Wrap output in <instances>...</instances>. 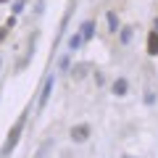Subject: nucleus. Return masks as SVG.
<instances>
[{
	"instance_id": "obj_7",
	"label": "nucleus",
	"mask_w": 158,
	"mask_h": 158,
	"mask_svg": "<svg viewBox=\"0 0 158 158\" xmlns=\"http://www.w3.org/2000/svg\"><path fill=\"white\" fill-rule=\"evenodd\" d=\"M79 45H82V34H74V37L69 40V48H71V50H77Z\"/></svg>"
},
{
	"instance_id": "obj_5",
	"label": "nucleus",
	"mask_w": 158,
	"mask_h": 158,
	"mask_svg": "<svg viewBox=\"0 0 158 158\" xmlns=\"http://www.w3.org/2000/svg\"><path fill=\"white\" fill-rule=\"evenodd\" d=\"M95 34V21H85L82 24V40H90Z\"/></svg>"
},
{
	"instance_id": "obj_1",
	"label": "nucleus",
	"mask_w": 158,
	"mask_h": 158,
	"mask_svg": "<svg viewBox=\"0 0 158 158\" xmlns=\"http://www.w3.org/2000/svg\"><path fill=\"white\" fill-rule=\"evenodd\" d=\"M24 121H27V113H24V116H19V121L11 127V132H8V137H6V145L0 148V158H8V153L16 148L19 135H21V129H24Z\"/></svg>"
},
{
	"instance_id": "obj_8",
	"label": "nucleus",
	"mask_w": 158,
	"mask_h": 158,
	"mask_svg": "<svg viewBox=\"0 0 158 158\" xmlns=\"http://www.w3.org/2000/svg\"><path fill=\"white\" fill-rule=\"evenodd\" d=\"M108 27H111V32H116V29H118V19H116V13H108Z\"/></svg>"
},
{
	"instance_id": "obj_10",
	"label": "nucleus",
	"mask_w": 158,
	"mask_h": 158,
	"mask_svg": "<svg viewBox=\"0 0 158 158\" xmlns=\"http://www.w3.org/2000/svg\"><path fill=\"white\" fill-rule=\"evenodd\" d=\"M121 40H124V42H129V40H132V29H129V27L121 29Z\"/></svg>"
},
{
	"instance_id": "obj_11",
	"label": "nucleus",
	"mask_w": 158,
	"mask_h": 158,
	"mask_svg": "<svg viewBox=\"0 0 158 158\" xmlns=\"http://www.w3.org/2000/svg\"><path fill=\"white\" fill-rule=\"evenodd\" d=\"M6 32H8V29H0V40H3V37H6Z\"/></svg>"
},
{
	"instance_id": "obj_4",
	"label": "nucleus",
	"mask_w": 158,
	"mask_h": 158,
	"mask_svg": "<svg viewBox=\"0 0 158 158\" xmlns=\"http://www.w3.org/2000/svg\"><path fill=\"white\" fill-rule=\"evenodd\" d=\"M148 53H150V56H158V32L148 34Z\"/></svg>"
},
{
	"instance_id": "obj_2",
	"label": "nucleus",
	"mask_w": 158,
	"mask_h": 158,
	"mask_svg": "<svg viewBox=\"0 0 158 158\" xmlns=\"http://www.w3.org/2000/svg\"><path fill=\"white\" fill-rule=\"evenodd\" d=\"M87 135H90V127H87V124H79V127H74V129H71V140L74 142H85Z\"/></svg>"
},
{
	"instance_id": "obj_12",
	"label": "nucleus",
	"mask_w": 158,
	"mask_h": 158,
	"mask_svg": "<svg viewBox=\"0 0 158 158\" xmlns=\"http://www.w3.org/2000/svg\"><path fill=\"white\" fill-rule=\"evenodd\" d=\"M0 3H6V0H0Z\"/></svg>"
},
{
	"instance_id": "obj_3",
	"label": "nucleus",
	"mask_w": 158,
	"mask_h": 158,
	"mask_svg": "<svg viewBox=\"0 0 158 158\" xmlns=\"http://www.w3.org/2000/svg\"><path fill=\"white\" fill-rule=\"evenodd\" d=\"M50 92H53V77L45 79V85H42V95H40V111L45 108V103H48V98H50Z\"/></svg>"
},
{
	"instance_id": "obj_9",
	"label": "nucleus",
	"mask_w": 158,
	"mask_h": 158,
	"mask_svg": "<svg viewBox=\"0 0 158 158\" xmlns=\"http://www.w3.org/2000/svg\"><path fill=\"white\" fill-rule=\"evenodd\" d=\"M24 3H27V0H16V3H13V13H21L24 11Z\"/></svg>"
},
{
	"instance_id": "obj_13",
	"label": "nucleus",
	"mask_w": 158,
	"mask_h": 158,
	"mask_svg": "<svg viewBox=\"0 0 158 158\" xmlns=\"http://www.w3.org/2000/svg\"><path fill=\"white\" fill-rule=\"evenodd\" d=\"M127 158H129V156H127Z\"/></svg>"
},
{
	"instance_id": "obj_6",
	"label": "nucleus",
	"mask_w": 158,
	"mask_h": 158,
	"mask_svg": "<svg viewBox=\"0 0 158 158\" xmlns=\"http://www.w3.org/2000/svg\"><path fill=\"white\" fill-rule=\"evenodd\" d=\"M113 92L116 95H127V79H116L113 82Z\"/></svg>"
}]
</instances>
